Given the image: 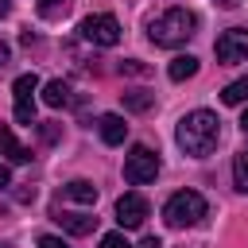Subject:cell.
<instances>
[{"label":"cell","mask_w":248,"mask_h":248,"mask_svg":"<svg viewBox=\"0 0 248 248\" xmlns=\"http://www.w3.org/2000/svg\"><path fill=\"white\" fill-rule=\"evenodd\" d=\"M43 101H46L50 108H66V105H74V89H70L62 78H54V81L43 85Z\"/></svg>","instance_id":"cell-10"},{"label":"cell","mask_w":248,"mask_h":248,"mask_svg":"<svg viewBox=\"0 0 248 248\" xmlns=\"http://www.w3.org/2000/svg\"><path fill=\"white\" fill-rule=\"evenodd\" d=\"M159 174V151H151L147 143H136L124 159V178L132 186H143V182H155Z\"/></svg>","instance_id":"cell-4"},{"label":"cell","mask_w":248,"mask_h":248,"mask_svg":"<svg viewBox=\"0 0 248 248\" xmlns=\"http://www.w3.org/2000/svg\"><path fill=\"white\" fill-rule=\"evenodd\" d=\"M8 12H12V0H0V19H4Z\"/></svg>","instance_id":"cell-25"},{"label":"cell","mask_w":248,"mask_h":248,"mask_svg":"<svg viewBox=\"0 0 248 248\" xmlns=\"http://www.w3.org/2000/svg\"><path fill=\"white\" fill-rule=\"evenodd\" d=\"M240 128H244V132H248V108H244V116H240Z\"/></svg>","instance_id":"cell-26"},{"label":"cell","mask_w":248,"mask_h":248,"mask_svg":"<svg viewBox=\"0 0 248 248\" xmlns=\"http://www.w3.org/2000/svg\"><path fill=\"white\" fill-rule=\"evenodd\" d=\"M0 248H8V244H0Z\"/></svg>","instance_id":"cell-28"},{"label":"cell","mask_w":248,"mask_h":248,"mask_svg":"<svg viewBox=\"0 0 248 248\" xmlns=\"http://www.w3.org/2000/svg\"><path fill=\"white\" fill-rule=\"evenodd\" d=\"M4 186H12V170L0 163V190H4Z\"/></svg>","instance_id":"cell-23"},{"label":"cell","mask_w":248,"mask_h":248,"mask_svg":"<svg viewBox=\"0 0 248 248\" xmlns=\"http://www.w3.org/2000/svg\"><path fill=\"white\" fill-rule=\"evenodd\" d=\"M8 62H12V46H8V43H0V70H4Z\"/></svg>","instance_id":"cell-22"},{"label":"cell","mask_w":248,"mask_h":248,"mask_svg":"<svg viewBox=\"0 0 248 248\" xmlns=\"http://www.w3.org/2000/svg\"><path fill=\"white\" fill-rule=\"evenodd\" d=\"M194 27H198V16H194V12H186V8H167L163 16H155V19L147 23V39H151L155 46H182V43L194 35Z\"/></svg>","instance_id":"cell-2"},{"label":"cell","mask_w":248,"mask_h":248,"mask_svg":"<svg viewBox=\"0 0 248 248\" xmlns=\"http://www.w3.org/2000/svg\"><path fill=\"white\" fill-rule=\"evenodd\" d=\"M116 221H120V229H140L147 221V198L143 194H120L116 198Z\"/></svg>","instance_id":"cell-8"},{"label":"cell","mask_w":248,"mask_h":248,"mask_svg":"<svg viewBox=\"0 0 248 248\" xmlns=\"http://www.w3.org/2000/svg\"><path fill=\"white\" fill-rule=\"evenodd\" d=\"M155 105V93H147V89H132V93H124V108H132V112H147Z\"/></svg>","instance_id":"cell-16"},{"label":"cell","mask_w":248,"mask_h":248,"mask_svg":"<svg viewBox=\"0 0 248 248\" xmlns=\"http://www.w3.org/2000/svg\"><path fill=\"white\" fill-rule=\"evenodd\" d=\"M35 4H39V12H43V16H54V12H62V8H66V0H35Z\"/></svg>","instance_id":"cell-19"},{"label":"cell","mask_w":248,"mask_h":248,"mask_svg":"<svg viewBox=\"0 0 248 248\" xmlns=\"http://www.w3.org/2000/svg\"><path fill=\"white\" fill-rule=\"evenodd\" d=\"M232 182H236V190L248 194V151H240V155L232 159Z\"/></svg>","instance_id":"cell-17"},{"label":"cell","mask_w":248,"mask_h":248,"mask_svg":"<svg viewBox=\"0 0 248 248\" xmlns=\"http://www.w3.org/2000/svg\"><path fill=\"white\" fill-rule=\"evenodd\" d=\"M174 140H178V147H182L186 155L202 159V155H209V151L217 147V140H221V120H217L209 108H194V112H186V116L178 120Z\"/></svg>","instance_id":"cell-1"},{"label":"cell","mask_w":248,"mask_h":248,"mask_svg":"<svg viewBox=\"0 0 248 248\" xmlns=\"http://www.w3.org/2000/svg\"><path fill=\"white\" fill-rule=\"evenodd\" d=\"M120 70H124V74H147V66H140V62H136V58H132V62H124V66H120Z\"/></svg>","instance_id":"cell-21"},{"label":"cell","mask_w":248,"mask_h":248,"mask_svg":"<svg viewBox=\"0 0 248 248\" xmlns=\"http://www.w3.org/2000/svg\"><path fill=\"white\" fill-rule=\"evenodd\" d=\"M54 221L66 229V232H74V236H85V232H93L97 229V217H85V213H54Z\"/></svg>","instance_id":"cell-11"},{"label":"cell","mask_w":248,"mask_h":248,"mask_svg":"<svg viewBox=\"0 0 248 248\" xmlns=\"http://www.w3.org/2000/svg\"><path fill=\"white\" fill-rule=\"evenodd\" d=\"M221 101H225V105H244V101H248V78L229 81V85L221 89Z\"/></svg>","instance_id":"cell-15"},{"label":"cell","mask_w":248,"mask_h":248,"mask_svg":"<svg viewBox=\"0 0 248 248\" xmlns=\"http://www.w3.org/2000/svg\"><path fill=\"white\" fill-rule=\"evenodd\" d=\"M101 248H132V244H128L124 232H105V236H101Z\"/></svg>","instance_id":"cell-18"},{"label":"cell","mask_w":248,"mask_h":248,"mask_svg":"<svg viewBox=\"0 0 248 248\" xmlns=\"http://www.w3.org/2000/svg\"><path fill=\"white\" fill-rule=\"evenodd\" d=\"M221 4H225V8H236V4H240V0H221Z\"/></svg>","instance_id":"cell-27"},{"label":"cell","mask_w":248,"mask_h":248,"mask_svg":"<svg viewBox=\"0 0 248 248\" xmlns=\"http://www.w3.org/2000/svg\"><path fill=\"white\" fill-rule=\"evenodd\" d=\"M39 248H70L62 236H39Z\"/></svg>","instance_id":"cell-20"},{"label":"cell","mask_w":248,"mask_h":248,"mask_svg":"<svg viewBox=\"0 0 248 248\" xmlns=\"http://www.w3.org/2000/svg\"><path fill=\"white\" fill-rule=\"evenodd\" d=\"M140 248H163V244H159V240H155V236H147V240H143V244H140Z\"/></svg>","instance_id":"cell-24"},{"label":"cell","mask_w":248,"mask_h":248,"mask_svg":"<svg viewBox=\"0 0 248 248\" xmlns=\"http://www.w3.org/2000/svg\"><path fill=\"white\" fill-rule=\"evenodd\" d=\"M35 89H39V78L35 74H19L12 93H16V120L19 124H35Z\"/></svg>","instance_id":"cell-7"},{"label":"cell","mask_w":248,"mask_h":248,"mask_svg":"<svg viewBox=\"0 0 248 248\" xmlns=\"http://www.w3.org/2000/svg\"><path fill=\"white\" fill-rule=\"evenodd\" d=\"M202 217H205V198H202L198 190H178V194H170L167 205H163V221H167L170 229H190V225H198Z\"/></svg>","instance_id":"cell-3"},{"label":"cell","mask_w":248,"mask_h":248,"mask_svg":"<svg viewBox=\"0 0 248 248\" xmlns=\"http://www.w3.org/2000/svg\"><path fill=\"white\" fill-rule=\"evenodd\" d=\"M97 132H101V140H105L108 147H116V143L128 140V124H124L120 112H105V116L97 120Z\"/></svg>","instance_id":"cell-9"},{"label":"cell","mask_w":248,"mask_h":248,"mask_svg":"<svg viewBox=\"0 0 248 248\" xmlns=\"http://www.w3.org/2000/svg\"><path fill=\"white\" fill-rule=\"evenodd\" d=\"M0 155H8L12 163H31V151H27V147H23L4 124H0Z\"/></svg>","instance_id":"cell-13"},{"label":"cell","mask_w":248,"mask_h":248,"mask_svg":"<svg viewBox=\"0 0 248 248\" xmlns=\"http://www.w3.org/2000/svg\"><path fill=\"white\" fill-rule=\"evenodd\" d=\"M213 50H217V62H221V66H236V62H244V58H248V31H244V27H229V31H221L217 43H213Z\"/></svg>","instance_id":"cell-6"},{"label":"cell","mask_w":248,"mask_h":248,"mask_svg":"<svg viewBox=\"0 0 248 248\" xmlns=\"http://www.w3.org/2000/svg\"><path fill=\"white\" fill-rule=\"evenodd\" d=\"M62 198L81 202V205H93V202H97V186H93V182H85V178H74V182H66V186H62Z\"/></svg>","instance_id":"cell-12"},{"label":"cell","mask_w":248,"mask_h":248,"mask_svg":"<svg viewBox=\"0 0 248 248\" xmlns=\"http://www.w3.org/2000/svg\"><path fill=\"white\" fill-rule=\"evenodd\" d=\"M167 74H170V81H186V78L198 74V58H194V54H178V58L167 66Z\"/></svg>","instance_id":"cell-14"},{"label":"cell","mask_w":248,"mask_h":248,"mask_svg":"<svg viewBox=\"0 0 248 248\" xmlns=\"http://www.w3.org/2000/svg\"><path fill=\"white\" fill-rule=\"evenodd\" d=\"M78 31H81V39L93 43V46H116V43H120V23H116V16H108V12L85 16Z\"/></svg>","instance_id":"cell-5"}]
</instances>
